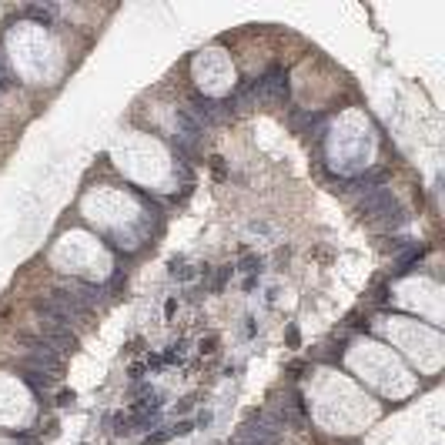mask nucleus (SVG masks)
<instances>
[{
	"instance_id": "obj_1",
	"label": "nucleus",
	"mask_w": 445,
	"mask_h": 445,
	"mask_svg": "<svg viewBox=\"0 0 445 445\" xmlns=\"http://www.w3.org/2000/svg\"><path fill=\"white\" fill-rule=\"evenodd\" d=\"M358 211H362V214H368V218H378V221H385L389 228H398V224H405V214H402V208H398V201L392 198L389 187H375V191H365V194H362V201H358Z\"/></svg>"
},
{
	"instance_id": "obj_2",
	"label": "nucleus",
	"mask_w": 445,
	"mask_h": 445,
	"mask_svg": "<svg viewBox=\"0 0 445 445\" xmlns=\"http://www.w3.org/2000/svg\"><path fill=\"white\" fill-rule=\"evenodd\" d=\"M258 80V101L261 104H271V107H285L288 97H291V84H288V71L281 64H271Z\"/></svg>"
},
{
	"instance_id": "obj_3",
	"label": "nucleus",
	"mask_w": 445,
	"mask_h": 445,
	"mask_svg": "<svg viewBox=\"0 0 445 445\" xmlns=\"http://www.w3.org/2000/svg\"><path fill=\"white\" fill-rule=\"evenodd\" d=\"M187 114H191V117H194V121L208 131V128H218L221 121H228L231 107H228V101H214V97L194 94V97H191V107H187Z\"/></svg>"
},
{
	"instance_id": "obj_4",
	"label": "nucleus",
	"mask_w": 445,
	"mask_h": 445,
	"mask_svg": "<svg viewBox=\"0 0 445 445\" xmlns=\"http://www.w3.org/2000/svg\"><path fill=\"white\" fill-rule=\"evenodd\" d=\"M325 121H328V117H325L321 111H291L288 114L291 131L301 134V137H312V144H315V141H325V134H328Z\"/></svg>"
},
{
	"instance_id": "obj_5",
	"label": "nucleus",
	"mask_w": 445,
	"mask_h": 445,
	"mask_svg": "<svg viewBox=\"0 0 445 445\" xmlns=\"http://www.w3.org/2000/svg\"><path fill=\"white\" fill-rule=\"evenodd\" d=\"M278 415L285 419V422H288V419H305V415H308V408H305V395H301L298 389H291V392H288V398L281 402Z\"/></svg>"
},
{
	"instance_id": "obj_6",
	"label": "nucleus",
	"mask_w": 445,
	"mask_h": 445,
	"mask_svg": "<svg viewBox=\"0 0 445 445\" xmlns=\"http://www.w3.org/2000/svg\"><path fill=\"white\" fill-rule=\"evenodd\" d=\"M422 258H425V248H408L405 255H402V258L395 261V278L408 275V271H412V268H415V264H419Z\"/></svg>"
},
{
	"instance_id": "obj_7",
	"label": "nucleus",
	"mask_w": 445,
	"mask_h": 445,
	"mask_svg": "<svg viewBox=\"0 0 445 445\" xmlns=\"http://www.w3.org/2000/svg\"><path fill=\"white\" fill-rule=\"evenodd\" d=\"M235 268H238V271H244V275H248V278H258L261 271H264V261H261L258 255H244V258L238 261V264H235Z\"/></svg>"
},
{
	"instance_id": "obj_8",
	"label": "nucleus",
	"mask_w": 445,
	"mask_h": 445,
	"mask_svg": "<svg viewBox=\"0 0 445 445\" xmlns=\"http://www.w3.org/2000/svg\"><path fill=\"white\" fill-rule=\"evenodd\" d=\"M187 355V341H174L164 355H161V365H181Z\"/></svg>"
},
{
	"instance_id": "obj_9",
	"label": "nucleus",
	"mask_w": 445,
	"mask_h": 445,
	"mask_svg": "<svg viewBox=\"0 0 445 445\" xmlns=\"http://www.w3.org/2000/svg\"><path fill=\"white\" fill-rule=\"evenodd\" d=\"M24 14H27V17H34V20H40V24H51V20H54V14H57V7H37V3H27V7H24Z\"/></svg>"
},
{
	"instance_id": "obj_10",
	"label": "nucleus",
	"mask_w": 445,
	"mask_h": 445,
	"mask_svg": "<svg viewBox=\"0 0 445 445\" xmlns=\"http://www.w3.org/2000/svg\"><path fill=\"white\" fill-rule=\"evenodd\" d=\"M171 278L191 281V278H194V268H191V264H184V261H171Z\"/></svg>"
},
{
	"instance_id": "obj_11",
	"label": "nucleus",
	"mask_w": 445,
	"mask_h": 445,
	"mask_svg": "<svg viewBox=\"0 0 445 445\" xmlns=\"http://www.w3.org/2000/svg\"><path fill=\"white\" fill-rule=\"evenodd\" d=\"M167 439H174V435H171V428H164V432H151L148 439H144V445H164Z\"/></svg>"
},
{
	"instance_id": "obj_12",
	"label": "nucleus",
	"mask_w": 445,
	"mask_h": 445,
	"mask_svg": "<svg viewBox=\"0 0 445 445\" xmlns=\"http://www.w3.org/2000/svg\"><path fill=\"white\" fill-rule=\"evenodd\" d=\"M231 271H235V264H224L221 271H218V278H214V285H211V288H214V291H221V288H224V281L231 278Z\"/></svg>"
},
{
	"instance_id": "obj_13",
	"label": "nucleus",
	"mask_w": 445,
	"mask_h": 445,
	"mask_svg": "<svg viewBox=\"0 0 445 445\" xmlns=\"http://www.w3.org/2000/svg\"><path fill=\"white\" fill-rule=\"evenodd\" d=\"M10 87V71H7V64H3V57H0V94Z\"/></svg>"
},
{
	"instance_id": "obj_14",
	"label": "nucleus",
	"mask_w": 445,
	"mask_h": 445,
	"mask_svg": "<svg viewBox=\"0 0 445 445\" xmlns=\"http://www.w3.org/2000/svg\"><path fill=\"white\" fill-rule=\"evenodd\" d=\"M71 402H74V392H60V395H57V405L60 408H67Z\"/></svg>"
},
{
	"instance_id": "obj_15",
	"label": "nucleus",
	"mask_w": 445,
	"mask_h": 445,
	"mask_svg": "<svg viewBox=\"0 0 445 445\" xmlns=\"http://www.w3.org/2000/svg\"><path fill=\"white\" fill-rule=\"evenodd\" d=\"M191 428H194V425H191V422H178V425L171 428V435H187V432H191Z\"/></svg>"
},
{
	"instance_id": "obj_16",
	"label": "nucleus",
	"mask_w": 445,
	"mask_h": 445,
	"mask_svg": "<svg viewBox=\"0 0 445 445\" xmlns=\"http://www.w3.org/2000/svg\"><path fill=\"white\" fill-rule=\"evenodd\" d=\"M214 345H218V335H208L201 341V352H214Z\"/></svg>"
},
{
	"instance_id": "obj_17",
	"label": "nucleus",
	"mask_w": 445,
	"mask_h": 445,
	"mask_svg": "<svg viewBox=\"0 0 445 445\" xmlns=\"http://www.w3.org/2000/svg\"><path fill=\"white\" fill-rule=\"evenodd\" d=\"M211 167H214V174H218V178H224V164H221V157H211Z\"/></svg>"
},
{
	"instance_id": "obj_18",
	"label": "nucleus",
	"mask_w": 445,
	"mask_h": 445,
	"mask_svg": "<svg viewBox=\"0 0 445 445\" xmlns=\"http://www.w3.org/2000/svg\"><path fill=\"white\" fill-rule=\"evenodd\" d=\"M198 425H201V428L211 425V412H201V415H198Z\"/></svg>"
},
{
	"instance_id": "obj_19",
	"label": "nucleus",
	"mask_w": 445,
	"mask_h": 445,
	"mask_svg": "<svg viewBox=\"0 0 445 445\" xmlns=\"http://www.w3.org/2000/svg\"><path fill=\"white\" fill-rule=\"evenodd\" d=\"M288 341H291V348H298V328H295V325L288 328Z\"/></svg>"
}]
</instances>
